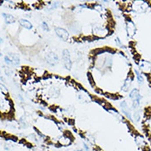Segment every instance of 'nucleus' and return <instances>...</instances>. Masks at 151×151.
<instances>
[{
	"instance_id": "dca6fc26",
	"label": "nucleus",
	"mask_w": 151,
	"mask_h": 151,
	"mask_svg": "<svg viewBox=\"0 0 151 151\" xmlns=\"http://www.w3.org/2000/svg\"><path fill=\"white\" fill-rule=\"evenodd\" d=\"M140 117H141V115H140V112L139 111H136L135 112V114H134V118H135V120L136 121H138L140 120Z\"/></svg>"
},
{
	"instance_id": "4468645a",
	"label": "nucleus",
	"mask_w": 151,
	"mask_h": 151,
	"mask_svg": "<svg viewBox=\"0 0 151 151\" xmlns=\"http://www.w3.org/2000/svg\"><path fill=\"white\" fill-rule=\"evenodd\" d=\"M4 60H5L6 64H7L8 65H13V63L12 62V61H11L10 58H9L8 56H6L5 58H4Z\"/></svg>"
},
{
	"instance_id": "ddd939ff",
	"label": "nucleus",
	"mask_w": 151,
	"mask_h": 151,
	"mask_svg": "<svg viewBox=\"0 0 151 151\" xmlns=\"http://www.w3.org/2000/svg\"><path fill=\"white\" fill-rule=\"evenodd\" d=\"M136 77H137V79H138V81L140 82V83H143L144 82V79H143V77L141 75V74L139 73V71L136 70Z\"/></svg>"
},
{
	"instance_id": "7ed1b4c3",
	"label": "nucleus",
	"mask_w": 151,
	"mask_h": 151,
	"mask_svg": "<svg viewBox=\"0 0 151 151\" xmlns=\"http://www.w3.org/2000/svg\"><path fill=\"white\" fill-rule=\"evenodd\" d=\"M56 33L57 34V35L62 39V40H66L69 39V32L65 30V29H64V28H61V27H56Z\"/></svg>"
},
{
	"instance_id": "20e7f679",
	"label": "nucleus",
	"mask_w": 151,
	"mask_h": 151,
	"mask_svg": "<svg viewBox=\"0 0 151 151\" xmlns=\"http://www.w3.org/2000/svg\"><path fill=\"white\" fill-rule=\"evenodd\" d=\"M126 28H127V33L130 36H133L136 33V26L135 24L130 21V22H127L126 23Z\"/></svg>"
},
{
	"instance_id": "39448f33",
	"label": "nucleus",
	"mask_w": 151,
	"mask_h": 151,
	"mask_svg": "<svg viewBox=\"0 0 151 151\" xmlns=\"http://www.w3.org/2000/svg\"><path fill=\"white\" fill-rule=\"evenodd\" d=\"M140 68L142 71H144L145 73H149L151 71V64L148 61H142L140 63Z\"/></svg>"
},
{
	"instance_id": "6ab92c4d",
	"label": "nucleus",
	"mask_w": 151,
	"mask_h": 151,
	"mask_svg": "<svg viewBox=\"0 0 151 151\" xmlns=\"http://www.w3.org/2000/svg\"><path fill=\"white\" fill-rule=\"evenodd\" d=\"M76 151H81V150H76Z\"/></svg>"
},
{
	"instance_id": "2eb2a0df",
	"label": "nucleus",
	"mask_w": 151,
	"mask_h": 151,
	"mask_svg": "<svg viewBox=\"0 0 151 151\" xmlns=\"http://www.w3.org/2000/svg\"><path fill=\"white\" fill-rule=\"evenodd\" d=\"M140 106V101H133V104H132V106H133V108L134 109H136V108H138Z\"/></svg>"
},
{
	"instance_id": "0eeeda50",
	"label": "nucleus",
	"mask_w": 151,
	"mask_h": 151,
	"mask_svg": "<svg viewBox=\"0 0 151 151\" xmlns=\"http://www.w3.org/2000/svg\"><path fill=\"white\" fill-rule=\"evenodd\" d=\"M130 97H131V98L133 101H141V96L140 94V93H139V91L136 89V88L131 91Z\"/></svg>"
},
{
	"instance_id": "423d86ee",
	"label": "nucleus",
	"mask_w": 151,
	"mask_h": 151,
	"mask_svg": "<svg viewBox=\"0 0 151 151\" xmlns=\"http://www.w3.org/2000/svg\"><path fill=\"white\" fill-rule=\"evenodd\" d=\"M121 107L122 112H123L129 119H131V111H130V109H129V107H128V106H127V104H126V102L125 101H122L121 102Z\"/></svg>"
},
{
	"instance_id": "a211bd4d",
	"label": "nucleus",
	"mask_w": 151,
	"mask_h": 151,
	"mask_svg": "<svg viewBox=\"0 0 151 151\" xmlns=\"http://www.w3.org/2000/svg\"><path fill=\"white\" fill-rule=\"evenodd\" d=\"M88 78H89V80H90V84H92V85L93 86V79L91 78L90 74H88Z\"/></svg>"
},
{
	"instance_id": "1a4fd4ad",
	"label": "nucleus",
	"mask_w": 151,
	"mask_h": 151,
	"mask_svg": "<svg viewBox=\"0 0 151 151\" xmlns=\"http://www.w3.org/2000/svg\"><path fill=\"white\" fill-rule=\"evenodd\" d=\"M8 57L10 58V60L12 61V62L13 63V65H18L19 64V58H18V56L15 55V54H12L10 53L9 55H8Z\"/></svg>"
},
{
	"instance_id": "9d476101",
	"label": "nucleus",
	"mask_w": 151,
	"mask_h": 151,
	"mask_svg": "<svg viewBox=\"0 0 151 151\" xmlns=\"http://www.w3.org/2000/svg\"><path fill=\"white\" fill-rule=\"evenodd\" d=\"M21 26H22L23 27H25L26 29H31L32 25L29 21L26 20V19H21L20 20Z\"/></svg>"
},
{
	"instance_id": "f03ea898",
	"label": "nucleus",
	"mask_w": 151,
	"mask_h": 151,
	"mask_svg": "<svg viewBox=\"0 0 151 151\" xmlns=\"http://www.w3.org/2000/svg\"><path fill=\"white\" fill-rule=\"evenodd\" d=\"M45 61L50 65H56L59 62V58L58 56L54 52H50L45 56Z\"/></svg>"
},
{
	"instance_id": "9b49d317",
	"label": "nucleus",
	"mask_w": 151,
	"mask_h": 151,
	"mask_svg": "<svg viewBox=\"0 0 151 151\" xmlns=\"http://www.w3.org/2000/svg\"><path fill=\"white\" fill-rule=\"evenodd\" d=\"M136 144L141 147H143V146L145 145V141L144 140V138L141 136H137L136 137Z\"/></svg>"
},
{
	"instance_id": "f8f14e48",
	"label": "nucleus",
	"mask_w": 151,
	"mask_h": 151,
	"mask_svg": "<svg viewBox=\"0 0 151 151\" xmlns=\"http://www.w3.org/2000/svg\"><path fill=\"white\" fill-rule=\"evenodd\" d=\"M131 81H132V79H131V78H127L126 79L125 82H124V84L122 86V90L127 91L129 89V88H130V86L131 84Z\"/></svg>"
},
{
	"instance_id": "6e6552de",
	"label": "nucleus",
	"mask_w": 151,
	"mask_h": 151,
	"mask_svg": "<svg viewBox=\"0 0 151 151\" xmlns=\"http://www.w3.org/2000/svg\"><path fill=\"white\" fill-rule=\"evenodd\" d=\"M3 16L4 17V20H5L6 23L8 24H11V23H13L15 22L14 17L10 14H7V13H3Z\"/></svg>"
},
{
	"instance_id": "f3484780",
	"label": "nucleus",
	"mask_w": 151,
	"mask_h": 151,
	"mask_svg": "<svg viewBox=\"0 0 151 151\" xmlns=\"http://www.w3.org/2000/svg\"><path fill=\"white\" fill-rule=\"evenodd\" d=\"M42 27H43V29H44L45 31H49V27H48V26H47V24H46L45 22H43V23H42Z\"/></svg>"
},
{
	"instance_id": "f257e3e1",
	"label": "nucleus",
	"mask_w": 151,
	"mask_h": 151,
	"mask_svg": "<svg viewBox=\"0 0 151 151\" xmlns=\"http://www.w3.org/2000/svg\"><path fill=\"white\" fill-rule=\"evenodd\" d=\"M62 57H63V61H64V64L67 70H70L71 66H72V62H71L70 59V54L68 50H64L62 52Z\"/></svg>"
}]
</instances>
